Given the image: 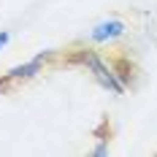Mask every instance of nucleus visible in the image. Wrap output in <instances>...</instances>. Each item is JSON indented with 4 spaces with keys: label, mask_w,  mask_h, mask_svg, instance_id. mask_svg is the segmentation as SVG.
<instances>
[{
    "label": "nucleus",
    "mask_w": 157,
    "mask_h": 157,
    "mask_svg": "<svg viewBox=\"0 0 157 157\" xmlns=\"http://www.w3.org/2000/svg\"><path fill=\"white\" fill-rule=\"evenodd\" d=\"M33 73H38V60L30 63V65H19V68L11 71V76H16V78H27V76H33Z\"/></svg>",
    "instance_id": "nucleus-4"
},
{
    "label": "nucleus",
    "mask_w": 157,
    "mask_h": 157,
    "mask_svg": "<svg viewBox=\"0 0 157 157\" xmlns=\"http://www.w3.org/2000/svg\"><path fill=\"white\" fill-rule=\"evenodd\" d=\"M111 73H117V78H119L122 84L130 87V84L136 81V65L130 63L127 57H117V60H114V68H111Z\"/></svg>",
    "instance_id": "nucleus-1"
},
{
    "label": "nucleus",
    "mask_w": 157,
    "mask_h": 157,
    "mask_svg": "<svg viewBox=\"0 0 157 157\" xmlns=\"http://www.w3.org/2000/svg\"><path fill=\"white\" fill-rule=\"evenodd\" d=\"M122 33H125V25L122 22H103V25H98L92 30V38L95 41H109V38H117Z\"/></svg>",
    "instance_id": "nucleus-3"
},
{
    "label": "nucleus",
    "mask_w": 157,
    "mask_h": 157,
    "mask_svg": "<svg viewBox=\"0 0 157 157\" xmlns=\"http://www.w3.org/2000/svg\"><path fill=\"white\" fill-rule=\"evenodd\" d=\"M90 68H92L95 73H98V78H100V84H103V87H111V90H114V92H119V90H122V87H119V84H117V81H114V76H111L109 73V68H106V65L100 63V60H98V54H92V57H90Z\"/></svg>",
    "instance_id": "nucleus-2"
},
{
    "label": "nucleus",
    "mask_w": 157,
    "mask_h": 157,
    "mask_svg": "<svg viewBox=\"0 0 157 157\" xmlns=\"http://www.w3.org/2000/svg\"><path fill=\"white\" fill-rule=\"evenodd\" d=\"M14 84H16V76H11V73H8V76H3V78H0V92H11V90H14Z\"/></svg>",
    "instance_id": "nucleus-5"
},
{
    "label": "nucleus",
    "mask_w": 157,
    "mask_h": 157,
    "mask_svg": "<svg viewBox=\"0 0 157 157\" xmlns=\"http://www.w3.org/2000/svg\"><path fill=\"white\" fill-rule=\"evenodd\" d=\"M6 44H8V35H6V33H0V46H6Z\"/></svg>",
    "instance_id": "nucleus-6"
}]
</instances>
